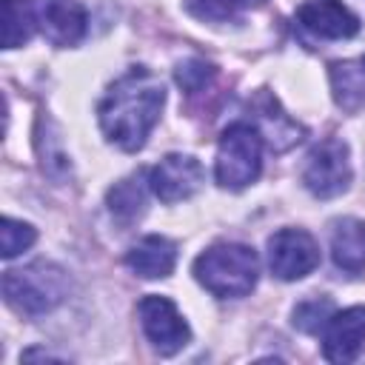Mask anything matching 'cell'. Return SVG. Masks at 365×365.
I'll use <instances>...</instances> for the list:
<instances>
[{
  "label": "cell",
  "instance_id": "cell-1",
  "mask_svg": "<svg viewBox=\"0 0 365 365\" xmlns=\"http://www.w3.org/2000/svg\"><path fill=\"white\" fill-rule=\"evenodd\" d=\"M165 106V86L145 66H131L117 77L97 106V120L111 145L140 151Z\"/></svg>",
  "mask_w": 365,
  "mask_h": 365
},
{
  "label": "cell",
  "instance_id": "cell-2",
  "mask_svg": "<svg viewBox=\"0 0 365 365\" xmlns=\"http://www.w3.org/2000/svg\"><path fill=\"white\" fill-rule=\"evenodd\" d=\"M194 279L220 299H240L259 279L257 251L242 242H217L194 259Z\"/></svg>",
  "mask_w": 365,
  "mask_h": 365
},
{
  "label": "cell",
  "instance_id": "cell-3",
  "mask_svg": "<svg viewBox=\"0 0 365 365\" xmlns=\"http://www.w3.org/2000/svg\"><path fill=\"white\" fill-rule=\"evenodd\" d=\"M3 297L20 314H46L68 297V274L46 259H37L26 268H11L3 274Z\"/></svg>",
  "mask_w": 365,
  "mask_h": 365
},
{
  "label": "cell",
  "instance_id": "cell-4",
  "mask_svg": "<svg viewBox=\"0 0 365 365\" xmlns=\"http://www.w3.org/2000/svg\"><path fill=\"white\" fill-rule=\"evenodd\" d=\"M262 134L254 123H231L222 128L214 160V180L220 188L240 191L257 182L262 171Z\"/></svg>",
  "mask_w": 365,
  "mask_h": 365
},
{
  "label": "cell",
  "instance_id": "cell-5",
  "mask_svg": "<svg viewBox=\"0 0 365 365\" xmlns=\"http://www.w3.org/2000/svg\"><path fill=\"white\" fill-rule=\"evenodd\" d=\"M351 177H354L351 151H348V143H342L339 137H325L322 143H317L302 168L305 188L319 200L345 194L351 185Z\"/></svg>",
  "mask_w": 365,
  "mask_h": 365
},
{
  "label": "cell",
  "instance_id": "cell-6",
  "mask_svg": "<svg viewBox=\"0 0 365 365\" xmlns=\"http://www.w3.org/2000/svg\"><path fill=\"white\" fill-rule=\"evenodd\" d=\"M137 314H140L145 339L160 356H171L191 342V328L168 297H157V294L143 297L137 305Z\"/></svg>",
  "mask_w": 365,
  "mask_h": 365
},
{
  "label": "cell",
  "instance_id": "cell-7",
  "mask_svg": "<svg viewBox=\"0 0 365 365\" xmlns=\"http://www.w3.org/2000/svg\"><path fill=\"white\" fill-rule=\"evenodd\" d=\"M319 265V245L305 228H279L268 237V268L274 277L294 282Z\"/></svg>",
  "mask_w": 365,
  "mask_h": 365
},
{
  "label": "cell",
  "instance_id": "cell-8",
  "mask_svg": "<svg viewBox=\"0 0 365 365\" xmlns=\"http://www.w3.org/2000/svg\"><path fill=\"white\" fill-rule=\"evenodd\" d=\"M34 29L57 48L77 46L86 34V9L77 0H23Z\"/></svg>",
  "mask_w": 365,
  "mask_h": 365
},
{
  "label": "cell",
  "instance_id": "cell-9",
  "mask_svg": "<svg viewBox=\"0 0 365 365\" xmlns=\"http://www.w3.org/2000/svg\"><path fill=\"white\" fill-rule=\"evenodd\" d=\"M205 180V171L197 157L191 154H165L151 171L148 185L160 202H182L200 191Z\"/></svg>",
  "mask_w": 365,
  "mask_h": 365
},
{
  "label": "cell",
  "instance_id": "cell-10",
  "mask_svg": "<svg viewBox=\"0 0 365 365\" xmlns=\"http://www.w3.org/2000/svg\"><path fill=\"white\" fill-rule=\"evenodd\" d=\"M365 345V305L334 311L322 328V354L328 362H351Z\"/></svg>",
  "mask_w": 365,
  "mask_h": 365
},
{
  "label": "cell",
  "instance_id": "cell-11",
  "mask_svg": "<svg viewBox=\"0 0 365 365\" xmlns=\"http://www.w3.org/2000/svg\"><path fill=\"white\" fill-rule=\"evenodd\" d=\"M297 23L322 40H348L359 31V17L342 0H305L297 9Z\"/></svg>",
  "mask_w": 365,
  "mask_h": 365
},
{
  "label": "cell",
  "instance_id": "cell-12",
  "mask_svg": "<svg viewBox=\"0 0 365 365\" xmlns=\"http://www.w3.org/2000/svg\"><path fill=\"white\" fill-rule=\"evenodd\" d=\"M125 265L143 279H165L177 265V245L163 234H148L128 248Z\"/></svg>",
  "mask_w": 365,
  "mask_h": 365
},
{
  "label": "cell",
  "instance_id": "cell-13",
  "mask_svg": "<svg viewBox=\"0 0 365 365\" xmlns=\"http://www.w3.org/2000/svg\"><path fill=\"white\" fill-rule=\"evenodd\" d=\"M254 111H257V128L262 134V140H268V145L274 151H285L294 143L302 140V125L294 123L277 103V97H271L268 91H259L254 100Z\"/></svg>",
  "mask_w": 365,
  "mask_h": 365
},
{
  "label": "cell",
  "instance_id": "cell-14",
  "mask_svg": "<svg viewBox=\"0 0 365 365\" xmlns=\"http://www.w3.org/2000/svg\"><path fill=\"white\" fill-rule=\"evenodd\" d=\"M331 257H334V265L348 271V274L365 271V220L342 217L334 222Z\"/></svg>",
  "mask_w": 365,
  "mask_h": 365
},
{
  "label": "cell",
  "instance_id": "cell-15",
  "mask_svg": "<svg viewBox=\"0 0 365 365\" xmlns=\"http://www.w3.org/2000/svg\"><path fill=\"white\" fill-rule=\"evenodd\" d=\"M328 77H331L334 103L342 111H356L365 106V54L331 63Z\"/></svg>",
  "mask_w": 365,
  "mask_h": 365
},
{
  "label": "cell",
  "instance_id": "cell-16",
  "mask_svg": "<svg viewBox=\"0 0 365 365\" xmlns=\"http://www.w3.org/2000/svg\"><path fill=\"white\" fill-rule=\"evenodd\" d=\"M145 188H151V185H148V177L143 180V174H131V177L114 182L108 188V211H111V217H117L125 225L140 220L143 211H145Z\"/></svg>",
  "mask_w": 365,
  "mask_h": 365
},
{
  "label": "cell",
  "instance_id": "cell-17",
  "mask_svg": "<svg viewBox=\"0 0 365 365\" xmlns=\"http://www.w3.org/2000/svg\"><path fill=\"white\" fill-rule=\"evenodd\" d=\"M31 31H34V23L29 17L26 3L3 0V48H17L29 43Z\"/></svg>",
  "mask_w": 365,
  "mask_h": 365
},
{
  "label": "cell",
  "instance_id": "cell-18",
  "mask_svg": "<svg viewBox=\"0 0 365 365\" xmlns=\"http://www.w3.org/2000/svg\"><path fill=\"white\" fill-rule=\"evenodd\" d=\"M331 314H334V302L328 297H311L302 299L291 317H294V328H299L302 334H322Z\"/></svg>",
  "mask_w": 365,
  "mask_h": 365
},
{
  "label": "cell",
  "instance_id": "cell-19",
  "mask_svg": "<svg viewBox=\"0 0 365 365\" xmlns=\"http://www.w3.org/2000/svg\"><path fill=\"white\" fill-rule=\"evenodd\" d=\"M262 0H188V11L208 23H228L242 9H257Z\"/></svg>",
  "mask_w": 365,
  "mask_h": 365
},
{
  "label": "cell",
  "instance_id": "cell-20",
  "mask_svg": "<svg viewBox=\"0 0 365 365\" xmlns=\"http://www.w3.org/2000/svg\"><path fill=\"white\" fill-rule=\"evenodd\" d=\"M37 240V231L34 225L23 222V220H14V217H3L0 222V257L3 259H11L17 254H23L26 248H31Z\"/></svg>",
  "mask_w": 365,
  "mask_h": 365
},
{
  "label": "cell",
  "instance_id": "cell-21",
  "mask_svg": "<svg viewBox=\"0 0 365 365\" xmlns=\"http://www.w3.org/2000/svg\"><path fill=\"white\" fill-rule=\"evenodd\" d=\"M214 74H217V68H214L211 63L200 60V57L180 60V63H177V68H174L177 86H180L182 91H188V94H197V91H202L205 86H211Z\"/></svg>",
  "mask_w": 365,
  "mask_h": 365
}]
</instances>
